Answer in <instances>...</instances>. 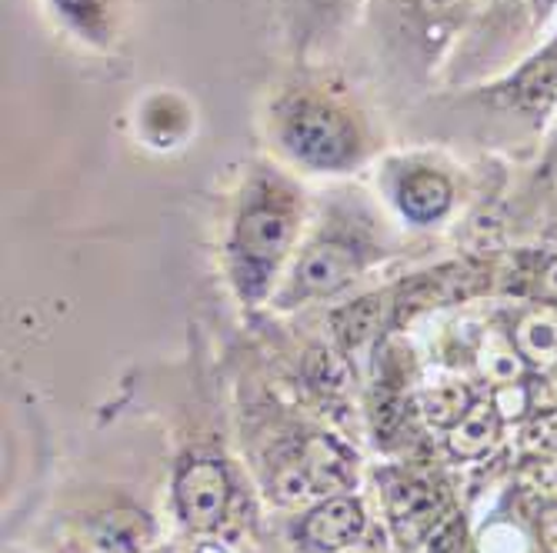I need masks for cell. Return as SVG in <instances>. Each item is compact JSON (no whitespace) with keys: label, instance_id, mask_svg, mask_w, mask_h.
<instances>
[{"label":"cell","instance_id":"4","mask_svg":"<svg viewBox=\"0 0 557 553\" xmlns=\"http://www.w3.org/2000/svg\"><path fill=\"white\" fill-rule=\"evenodd\" d=\"M364 530V514L361 507L347 497H331L321 507H314L304 520L300 533L318 550H344Z\"/></svg>","mask_w":557,"mask_h":553},{"label":"cell","instance_id":"2","mask_svg":"<svg viewBox=\"0 0 557 553\" xmlns=\"http://www.w3.org/2000/svg\"><path fill=\"white\" fill-rule=\"evenodd\" d=\"M231 497L227 470L218 461H197L177 477V507L187 527L211 530L221 524Z\"/></svg>","mask_w":557,"mask_h":553},{"label":"cell","instance_id":"6","mask_svg":"<svg viewBox=\"0 0 557 553\" xmlns=\"http://www.w3.org/2000/svg\"><path fill=\"white\" fill-rule=\"evenodd\" d=\"M300 474L314 493L341 490L350 483V457L327 437H311L300 450Z\"/></svg>","mask_w":557,"mask_h":553},{"label":"cell","instance_id":"9","mask_svg":"<svg viewBox=\"0 0 557 553\" xmlns=\"http://www.w3.org/2000/svg\"><path fill=\"white\" fill-rule=\"evenodd\" d=\"M450 208V184L434 171H418L400 184V211L418 224L437 221Z\"/></svg>","mask_w":557,"mask_h":553},{"label":"cell","instance_id":"8","mask_svg":"<svg viewBox=\"0 0 557 553\" xmlns=\"http://www.w3.org/2000/svg\"><path fill=\"white\" fill-rule=\"evenodd\" d=\"M515 347L528 364L557 370V307L531 311L515 330Z\"/></svg>","mask_w":557,"mask_h":553},{"label":"cell","instance_id":"7","mask_svg":"<svg viewBox=\"0 0 557 553\" xmlns=\"http://www.w3.org/2000/svg\"><path fill=\"white\" fill-rule=\"evenodd\" d=\"M500 433V414L494 404H471V411L450 427L447 447L465 461H478L497 443Z\"/></svg>","mask_w":557,"mask_h":553},{"label":"cell","instance_id":"10","mask_svg":"<svg viewBox=\"0 0 557 553\" xmlns=\"http://www.w3.org/2000/svg\"><path fill=\"white\" fill-rule=\"evenodd\" d=\"M441 514V497L431 487L408 483L394 493V524L400 527L404 540H418L434 530Z\"/></svg>","mask_w":557,"mask_h":553},{"label":"cell","instance_id":"14","mask_svg":"<svg viewBox=\"0 0 557 553\" xmlns=\"http://www.w3.org/2000/svg\"><path fill=\"white\" fill-rule=\"evenodd\" d=\"M481 367L494 384H515L524 374V357L518 354V347H508L504 340H491L484 347Z\"/></svg>","mask_w":557,"mask_h":553},{"label":"cell","instance_id":"5","mask_svg":"<svg viewBox=\"0 0 557 553\" xmlns=\"http://www.w3.org/2000/svg\"><path fill=\"white\" fill-rule=\"evenodd\" d=\"M290 240V224L281 211L271 208H255L247 211L244 221L237 224V254L250 264H274Z\"/></svg>","mask_w":557,"mask_h":553},{"label":"cell","instance_id":"18","mask_svg":"<svg viewBox=\"0 0 557 553\" xmlns=\"http://www.w3.org/2000/svg\"><path fill=\"white\" fill-rule=\"evenodd\" d=\"M58 4H61L71 17H77V14L87 17V14H97V8H100L97 0H58Z\"/></svg>","mask_w":557,"mask_h":553},{"label":"cell","instance_id":"12","mask_svg":"<svg viewBox=\"0 0 557 553\" xmlns=\"http://www.w3.org/2000/svg\"><path fill=\"white\" fill-rule=\"evenodd\" d=\"M471 411V393L461 384H441L424 393V414L434 427H454Z\"/></svg>","mask_w":557,"mask_h":553},{"label":"cell","instance_id":"16","mask_svg":"<svg viewBox=\"0 0 557 553\" xmlns=\"http://www.w3.org/2000/svg\"><path fill=\"white\" fill-rule=\"evenodd\" d=\"M528 393H531V411H557V374H550Z\"/></svg>","mask_w":557,"mask_h":553},{"label":"cell","instance_id":"13","mask_svg":"<svg viewBox=\"0 0 557 553\" xmlns=\"http://www.w3.org/2000/svg\"><path fill=\"white\" fill-rule=\"evenodd\" d=\"M337 330H341V337H344L350 347L364 343L371 334L381 330V300H377V297H368V300H361V304L347 307V311L337 317Z\"/></svg>","mask_w":557,"mask_h":553},{"label":"cell","instance_id":"19","mask_svg":"<svg viewBox=\"0 0 557 553\" xmlns=\"http://www.w3.org/2000/svg\"><path fill=\"white\" fill-rule=\"evenodd\" d=\"M547 287H550V290H557V261L547 267Z\"/></svg>","mask_w":557,"mask_h":553},{"label":"cell","instance_id":"17","mask_svg":"<svg viewBox=\"0 0 557 553\" xmlns=\"http://www.w3.org/2000/svg\"><path fill=\"white\" fill-rule=\"evenodd\" d=\"M541 540H544L550 550H557V507L544 511V517H541Z\"/></svg>","mask_w":557,"mask_h":553},{"label":"cell","instance_id":"1","mask_svg":"<svg viewBox=\"0 0 557 553\" xmlns=\"http://www.w3.org/2000/svg\"><path fill=\"white\" fill-rule=\"evenodd\" d=\"M287 143L297 158L318 167H341L354 150L347 124L324 108L297 111L287 124Z\"/></svg>","mask_w":557,"mask_h":553},{"label":"cell","instance_id":"11","mask_svg":"<svg viewBox=\"0 0 557 553\" xmlns=\"http://www.w3.org/2000/svg\"><path fill=\"white\" fill-rule=\"evenodd\" d=\"M150 520L137 511H111L94 524V537L104 550L114 553H137L150 540Z\"/></svg>","mask_w":557,"mask_h":553},{"label":"cell","instance_id":"3","mask_svg":"<svg viewBox=\"0 0 557 553\" xmlns=\"http://www.w3.org/2000/svg\"><path fill=\"white\" fill-rule=\"evenodd\" d=\"M354 271H358V254L347 243H321L308 250L304 261L297 264L294 287L300 290V297L331 293L344 287L354 277Z\"/></svg>","mask_w":557,"mask_h":553},{"label":"cell","instance_id":"15","mask_svg":"<svg viewBox=\"0 0 557 553\" xmlns=\"http://www.w3.org/2000/svg\"><path fill=\"white\" fill-rule=\"evenodd\" d=\"M518 93H521V100L528 108H544L550 97H557V61L544 58L531 71H524V77L518 84Z\"/></svg>","mask_w":557,"mask_h":553}]
</instances>
